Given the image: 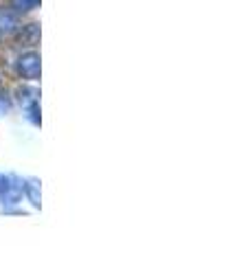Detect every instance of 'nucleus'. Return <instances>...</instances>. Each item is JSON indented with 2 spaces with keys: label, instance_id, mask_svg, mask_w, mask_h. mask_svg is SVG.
Masks as SVG:
<instances>
[{
  "label": "nucleus",
  "instance_id": "1",
  "mask_svg": "<svg viewBox=\"0 0 250 263\" xmlns=\"http://www.w3.org/2000/svg\"><path fill=\"white\" fill-rule=\"evenodd\" d=\"M22 200V178L15 174H0V204L3 209L15 206Z\"/></svg>",
  "mask_w": 250,
  "mask_h": 263
},
{
  "label": "nucleus",
  "instance_id": "2",
  "mask_svg": "<svg viewBox=\"0 0 250 263\" xmlns=\"http://www.w3.org/2000/svg\"><path fill=\"white\" fill-rule=\"evenodd\" d=\"M18 101H20V105H22V110L27 112V117L31 119V123L33 125H40V105H38V101H40V92L35 88H20L18 90Z\"/></svg>",
  "mask_w": 250,
  "mask_h": 263
},
{
  "label": "nucleus",
  "instance_id": "3",
  "mask_svg": "<svg viewBox=\"0 0 250 263\" xmlns=\"http://www.w3.org/2000/svg\"><path fill=\"white\" fill-rule=\"evenodd\" d=\"M18 72L27 79H38L40 77V55L38 53H27L18 60Z\"/></svg>",
  "mask_w": 250,
  "mask_h": 263
},
{
  "label": "nucleus",
  "instance_id": "4",
  "mask_svg": "<svg viewBox=\"0 0 250 263\" xmlns=\"http://www.w3.org/2000/svg\"><path fill=\"white\" fill-rule=\"evenodd\" d=\"M22 193L29 197V202L35 209L42 206V186L38 178H22Z\"/></svg>",
  "mask_w": 250,
  "mask_h": 263
},
{
  "label": "nucleus",
  "instance_id": "5",
  "mask_svg": "<svg viewBox=\"0 0 250 263\" xmlns=\"http://www.w3.org/2000/svg\"><path fill=\"white\" fill-rule=\"evenodd\" d=\"M15 29H18V18H15V13L0 7V35H11Z\"/></svg>",
  "mask_w": 250,
  "mask_h": 263
},
{
  "label": "nucleus",
  "instance_id": "6",
  "mask_svg": "<svg viewBox=\"0 0 250 263\" xmlns=\"http://www.w3.org/2000/svg\"><path fill=\"white\" fill-rule=\"evenodd\" d=\"M40 0H11V7L15 11H31V9H35Z\"/></svg>",
  "mask_w": 250,
  "mask_h": 263
},
{
  "label": "nucleus",
  "instance_id": "7",
  "mask_svg": "<svg viewBox=\"0 0 250 263\" xmlns=\"http://www.w3.org/2000/svg\"><path fill=\"white\" fill-rule=\"evenodd\" d=\"M11 108V103H9V99L7 97H0V114H5V112H9Z\"/></svg>",
  "mask_w": 250,
  "mask_h": 263
}]
</instances>
